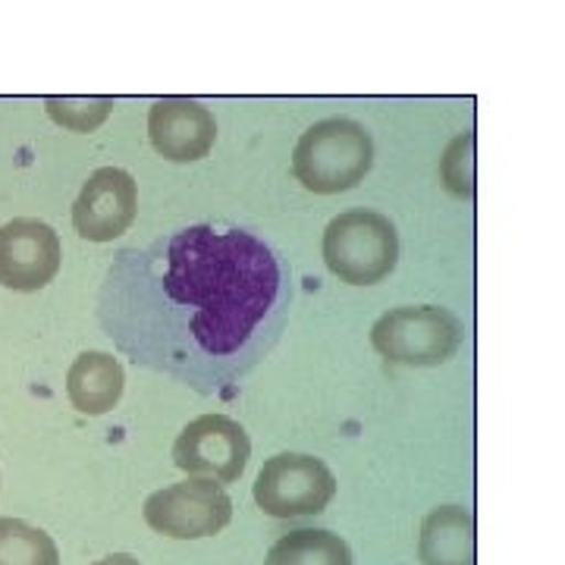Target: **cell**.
I'll list each match as a JSON object with an SVG mask.
<instances>
[{"label":"cell","instance_id":"1","mask_svg":"<svg viewBox=\"0 0 565 565\" xmlns=\"http://www.w3.org/2000/svg\"><path fill=\"white\" fill-rule=\"evenodd\" d=\"M289 282L248 230L211 223L122 248L98 289V323L126 359L199 393L236 386L277 345Z\"/></svg>","mask_w":565,"mask_h":565},{"label":"cell","instance_id":"2","mask_svg":"<svg viewBox=\"0 0 565 565\" xmlns=\"http://www.w3.org/2000/svg\"><path fill=\"white\" fill-rule=\"evenodd\" d=\"M374 163V141L362 122L333 117L315 122L292 151V177L308 192L337 195L367 177Z\"/></svg>","mask_w":565,"mask_h":565},{"label":"cell","instance_id":"3","mask_svg":"<svg viewBox=\"0 0 565 565\" xmlns=\"http://www.w3.org/2000/svg\"><path fill=\"white\" fill-rule=\"evenodd\" d=\"M323 262L349 286H374L396 270L399 233L377 211H343L323 230Z\"/></svg>","mask_w":565,"mask_h":565},{"label":"cell","instance_id":"4","mask_svg":"<svg viewBox=\"0 0 565 565\" xmlns=\"http://www.w3.org/2000/svg\"><path fill=\"white\" fill-rule=\"evenodd\" d=\"M462 343V323L437 305H399L371 327L374 352L393 364L437 367L456 355Z\"/></svg>","mask_w":565,"mask_h":565},{"label":"cell","instance_id":"5","mask_svg":"<svg viewBox=\"0 0 565 565\" xmlns=\"http://www.w3.org/2000/svg\"><path fill=\"white\" fill-rule=\"evenodd\" d=\"M145 522L154 534L173 541L214 537L233 519V500L211 478H189L151 493L145 500Z\"/></svg>","mask_w":565,"mask_h":565},{"label":"cell","instance_id":"6","mask_svg":"<svg viewBox=\"0 0 565 565\" xmlns=\"http://www.w3.org/2000/svg\"><path fill=\"white\" fill-rule=\"evenodd\" d=\"M337 497L333 471L305 452H280L267 459L255 481V503L274 519L318 515Z\"/></svg>","mask_w":565,"mask_h":565},{"label":"cell","instance_id":"7","mask_svg":"<svg viewBox=\"0 0 565 565\" xmlns=\"http://www.w3.org/2000/svg\"><path fill=\"white\" fill-rule=\"evenodd\" d=\"M248 459H252V440L243 424L226 415H202L189 422L173 444V465L180 471L195 478H211L217 484L239 481Z\"/></svg>","mask_w":565,"mask_h":565},{"label":"cell","instance_id":"8","mask_svg":"<svg viewBox=\"0 0 565 565\" xmlns=\"http://www.w3.org/2000/svg\"><path fill=\"white\" fill-rule=\"evenodd\" d=\"M61 236L32 217L0 226V286L13 292H39L61 274Z\"/></svg>","mask_w":565,"mask_h":565},{"label":"cell","instance_id":"9","mask_svg":"<svg viewBox=\"0 0 565 565\" xmlns=\"http://www.w3.org/2000/svg\"><path fill=\"white\" fill-rule=\"evenodd\" d=\"M136 211L139 185L132 173L120 167H102L82 185L79 199L73 204V226L88 243H114L132 226Z\"/></svg>","mask_w":565,"mask_h":565},{"label":"cell","instance_id":"10","mask_svg":"<svg viewBox=\"0 0 565 565\" xmlns=\"http://www.w3.org/2000/svg\"><path fill=\"white\" fill-rule=\"evenodd\" d=\"M148 136L154 151L173 163L207 158L217 141L214 114L195 98H161L148 110Z\"/></svg>","mask_w":565,"mask_h":565},{"label":"cell","instance_id":"11","mask_svg":"<svg viewBox=\"0 0 565 565\" xmlns=\"http://www.w3.org/2000/svg\"><path fill=\"white\" fill-rule=\"evenodd\" d=\"M424 565H478L475 515L462 505H440L427 512L418 537Z\"/></svg>","mask_w":565,"mask_h":565},{"label":"cell","instance_id":"12","mask_svg":"<svg viewBox=\"0 0 565 565\" xmlns=\"http://www.w3.org/2000/svg\"><path fill=\"white\" fill-rule=\"evenodd\" d=\"M126 374L110 352H82L66 371V396L82 415H107L120 403Z\"/></svg>","mask_w":565,"mask_h":565},{"label":"cell","instance_id":"13","mask_svg":"<svg viewBox=\"0 0 565 565\" xmlns=\"http://www.w3.org/2000/svg\"><path fill=\"white\" fill-rule=\"evenodd\" d=\"M264 565H352V550L333 531L299 527L270 546Z\"/></svg>","mask_w":565,"mask_h":565},{"label":"cell","instance_id":"14","mask_svg":"<svg viewBox=\"0 0 565 565\" xmlns=\"http://www.w3.org/2000/svg\"><path fill=\"white\" fill-rule=\"evenodd\" d=\"M0 565H61L54 537L22 519H0Z\"/></svg>","mask_w":565,"mask_h":565},{"label":"cell","instance_id":"15","mask_svg":"<svg viewBox=\"0 0 565 565\" xmlns=\"http://www.w3.org/2000/svg\"><path fill=\"white\" fill-rule=\"evenodd\" d=\"M44 110L47 117L70 129V132H95L114 110V102L104 98V95H82V98H73V95H51L44 98Z\"/></svg>","mask_w":565,"mask_h":565},{"label":"cell","instance_id":"16","mask_svg":"<svg viewBox=\"0 0 565 565\" xmlns=\"http://www.w3.org/2000/svg\"><path fill=\"white\" fill-rule=\"evenodd\" d=\"M444 185L459 199H475V136L465 132L449 141L444 161H440Z\"/></svg>","mask_w":565,"mask_h":565},{"label":"cell","instance_id":"17","mask_svg":"<svg viewBox=\"0 0 565 565\" xmlns=\"http://www.w3.org/2000/svg\"><path fill=\"white\" fill-rule=\"evenodd\" d=\"M88 565H141L132 553H114V556H104L98 563H88Z\"/></svg>","mask_w":565,"mask_h":565}]
</instances>
